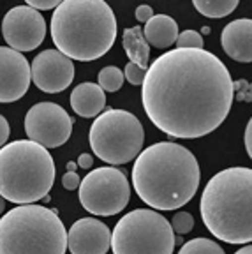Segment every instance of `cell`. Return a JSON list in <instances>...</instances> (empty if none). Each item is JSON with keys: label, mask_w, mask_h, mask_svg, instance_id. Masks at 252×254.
Segmentation results:
<instances>
[{"label": "cell", "mask_w": 252, "mask_h": 254, "mask_svg": "<svg viewBox=\"0 0 252 254\" xmlns=\"http://www.w3.org/2000/svg\"><path fill=\"white\" fill-rule=\"evenodd\" d=\"M150 122L171 138L194 139L213 132L231 110L229 69L206 50H170L150 64L141 83Z\"/></svg>", "instance_id": "obj_1"}, {"label": "cell", "mask_w": 252, "mask_h": 254, "mask_svg": "<svg viewBox=\"0 0 252 254\" xmlns=\"http://www.w3.org/2000/svg\"><path fill=\"white\" fill-rule=\"evenodd\" d=\"M201 182L197 159L180 143L161 141L139 152L132 186L154 210H177L194 198Z\"/></svg>", "instance_id": "obj_2"}, {"label": "cell", "mask_w": 252, "mask_h": 254, "mask_svg": "<svg viewBox=\"0 0 252 254\" xmlns=\"http://www.w3.org/2000/svg\"><path fill=\"white\" fill-rule=\"evenodd\" d=\"M52 39L71 60L90 62L111 50L117 39V18L104 0H63L53 11Z\"/></svg>", "instance_id": "obj_3"}, {"label": "cell", "mask_w": 252, "mask_h": 254, "mask_svg": "<svg viewBox=\"0 0 252 254\" xmlns=\"http://www.w3.org/2000/svg\"><path fill=\"white\" fill-rule=\"evenodd\" d=\"M201 219L206 230L222 242L252 240V170L235 166L219 171L201 194Z\"/></svg>", "instance_id": "obj_4"}, {"label": "cell", "mask_w": 252, "mask_h": 254, "mask_svg": "<svg viewBox=\"0 0 252 254\" xmlns=\"http://www.w3.org/2000/svg\"><path fill=\"white\" fill-rule=\"evenodd\" d=\"M55 182V163L43 145L16 139L0 148V196L18 205L46 198Z\"/></svg>", "instance_id": "obj_5"}, {"label": "cell", "mask_w": 252, "mask_h": 254, "mask_svg": "<svg viewBox=\"0 0 252 254\" xmlns=\"http://www.w3.org/2000/svg\"><path fill=\"white\" fill-rule=\"evenodd\" d=\"M67 231L57 210L20 205L0 219V254H65Z\"/></svg>", "instance_id": "obj_6"}, {"label": "cell", "mask_w": 252, "mask_h": 254, "mask_svg": "<svg viewBox=\"0 0 252 254\" xmlns=\"http://www.w3.org/2000/svg\"><path fill=\"white\" fill-rule=\"evenodd\" d=\"M92 152L108 164H127L139 155L145 129L138 117L126 110H108L95 117L88 134Z\"/></svg>", "instance_id": "obj_7"}, {"label": "cell", "mask_w": 252, "mask_h": 254, "mask_svg": "<svg viewBox=\"0 0 252 254\" xmlns=\"http://www.w3.org/2000/svg\"><path fill=\"white\" fill-rule=\"evenodd\" d=\"M175 244L170 221L148 208L127 212L111 233L113 254H173Z\"/></svg>", "instance_id": "obj_8"}, {"label": "cell", "mask_w": 252, "mask_h": 254, "mask_svg": "<svg viewBox=\"0 0 252 254\" xmlns=\"http://www.w3.org/2000/svg\"><path fill=\"white\" fill-rule=\"evenodd\" d=\"M78 198L87 212L110 217L122 212L130 199V184L126 173L113 166L92 170L79 184Z\"/></svg>", "instance_id": "obj_9"}, {"label": "cell", "mask_w": 252, "mask_h": 254, "mask_svg": "<svg viewBox=\"0 0 252 254\" xmlns=\"http://www.w3.org/2000/svg\"><path fill=\"white\" fill-rule=\"evenodd\" d=\"M25 132L44 148L62 147L72 132V119L60 104L37 103L25 115Z\"/></svg>", "instance_id": "obj_10"}, {"label": "cell", "mask_w": 252, "mask_h": 254, "mask_svg": "<svg viewBox=\"0 0 252 254\" xmlns=\"http://www.w3.org/2000/svg\"><path fill=\"white\" fill-rule=\"evenodd\" d=\"M2 36L11 50L18 53L32 52L46 37V21L41 12L28 5L9 9L2 21Z\"/></svg>", "instance_id": "obj_11"}, {"label": "cell", "mask_w": 252, "mask_h": 254, "mask_svg": "<svg viewBox=\"0 0 252 254\" xmlns=\"http://www.w3.org/2000/svg\"><path fill=\"white\" fill-rule=\"evenodd\" d=\"M32 81L46 94L63 92L74 79V64L59 50H44L30 65Z\"/></svg>", "instance_id": "obj_12"}, {"label": "cell", "mask_w": 252, "mask_h": 254, "mask_svg": "<svg viewBox=\"0 0 252 254\" xmlns=\"http://www.w3.org/2000/svg\"><path fill=\"white\" fill-rule=\"evenodd\" d=\"M32 81L28 60L9 46H0V103H14L27 94Z\"/></svg>", "instance_id": "obj_13"}, {"label": "cell", "mask_w": 252, "mask_h": 254, "mask_svg": "<svg viewBox=\"0 0 252 254\" xmlns=\"http://www.w3.org/2000/svg\"><path fill=\"white\" fill-rule=\"evenodd\" d=\"M110 247V228L94 217L78 219L67 231V249L71 254H106Z\"/></svg>", "instance_id": "obj_14"}, {"label": "cell", "mask_w": 252, "mask_h": 254, "mask_svg": "<svg viewBox=\"0 0 252 254\" xmlns=\"http://www.w3.org/2000/svg\"><path fill=\"white\" fill-rule=\"evenodd\" d=\"M222 50L226 55L237 62H251L252 60V21L249 18L235 20L226 25L221 34Z\"/></svg>", "instance_id": "obj_15"}, {"label": "cell", "mask_w": 252, "mask_h": 254, "mask_svg": "<svg viewBox=\"0 0 252 254\" xmlns=\"http://www.w3.org/2000/svg\"><path fill=\"white\" fill-rule=\"evenodd\" d=\"M69 101H71V108L74 110V113L85 119H94L103 113L106 106V94L97 83L87 81V83L76 85Z\"/></svg>", "instance_id": "obj_16"}, {"label": "cell", "mask_w": 252, "mask_h": 254, "mask_svg": "<svg viewBox=\"0 0 252 254\" xmlns=\"http://www.w3.org/2000/svg\"><path fill=\"white\" fill-rule=\"evenodd\" d=\"M178 34L180 32H178L177 21L168 14H154L143 28V36L148 46L159 48V50L170 48L171 44L177 43Z\"/></svg>", "instance_id": "obj_17"}, {"label": "cell", "mask_w": 252, "mask_h": 254, "mask_svg": "<svg viewBox=\"0 0 252 254\" xmlns=\"http://www.w3.org/2000/svg\"><path fill=\"white\" fill-rule=\"evenodd\" d=\"M122 43L130 62L139 65L143 71H146L148 69V59H150V46L145 41L141 27L126 28L122 36Z\"/></svg>", "instance_id": "obj_18"}, {"label": "cell", "mask_w": 252, "mask_h": 254, "mask_svg": "<svg viewBox=\"0 0 252 254\" xmlns=\"http://www.w3.org/2000/svg\"><path fill=\"white\" fill-rule=\"evenodd\" d=\"M192 5L206 18H224L238 7V0H194Z\"/></svg>", "instance_id": "obj_19"}, {"label": "cell", "mask_w": 252, "mask_h": 254, "mask_svg": "<svg viewBox=\"0 0 252 254\" xmlns=\"http://www.w3.org/2000/svg\"><path fill=\"white\" fill-rule=\"evenodd\" d=\"M99 87L103 88L104 92H117L122 88L124 85V72L120 71L117 65H106L99 71Z\"/></svg>", "instance_id": "obj_20"}, {"label": "cell", "mask_w": 252, "mask_h": 254, "mask_svg": "<svg viewBox=\"0 0 252 254\" xmlns=\"http://www.w3.org/2000/svg\"><path fill=\"white\" fill-rule=\"evenodd\" d=\"M178 254H224V251L210 238H192L182 246Z\"/></svg>", "instance_id": "obj_21"}, {"label": "cell", "mask_w": 252, "mask_h": 254, "mask_svg": "<svg viewBox=\"0 0 252 254\" xmlns=\"http://www.w3.org/2000/svg\"><path fill=\"white\" fill-rule=\"evenodd\" d=\"M178 48L184 50H203V36L196 30H184L182 34H178L177 43Z\"/></svg>", "instance_id": "obj_22"}, {"label": "cell", "mask_w": 252, "mask_h": 254, "mask_svg": "<svg viewBox=\"0 0 252 254\" xmlns=\"http://www.w3.org/2000/svg\"><path fill=\"white\" fill-rule=\"evenodd\" d=\"M171 228H173V231H177V233L180 235H187L192 231L194 228V217L189 214V212H177V214L173 215V219H171Z\"/></svg>", "instance_id": "obj_23"}, {"label": "cell", "mask_w": 252, "mask_h": 254, "mask_svg": "<svg viewBox=\"0 0 252 254\" xmlns=\"http://www.w3.org/2000/svg\"><path fill=\"white\" fill-rule=\"evenodd\" d=\"M145 72L139 65H136V64L129 62L126 65V69H124V78H127V81H129L130 85H136V87H141L143 83V78H145Z\"/></svg>", "instance_id": "obj_24"}, {"label": "cell", "mask_w": 252, "mask_h": 254, "mask_svg": "<svg viewBox=\"0 0 252 254\" xmlns=\"http://www.w3.org/2000/svg\"><path fill=\"white\" fill-rule=\"evenodd\" d=\"M27 5L32 7L34 11H50V9H57L60 5V0H27Z\"/></svg>", "instance_id": "obj_25"}, {"label": "cell", "mask_w": 252, "mask_h": 254, "mask_svg": "<svg viewBox=\"0 0 252 254\" xmlns=\"http://www.w3.org/2000/svg\"><path fill=\"white\" fill-rule=\"evenodd\" d=\"M79 184H81V179H79V175L76 173V171H67V173L62 177V186L65 187L67 190L78 189Z\"/></svg>", "instance_id": "obj_26"}, {"label": "cell", "mask_w": 252, "mask_h": 254, "mask_svg": "<svg viewBox=\"0 0 252 254\" xmlns=\"http://www.w3.org/2000/svg\"><path fill=\"white\" fill-rule=\"evenodd\" d=\"M136 20L141 21V23H146V21L154 16V9L150 7V5H139V7H136Z\"/></svg>", "instance_id": "obj_27"}, {"label": "cell", "mask_w": 252, "mask_h": 254, "mask_svg": "<svg viewBox=\"0 0 252 254\" xmlns=\"http://www.w3.org/2000/svg\"><path fill=\"white\" fill-rule=\"evenodd\" d=\"M9 132H11V129H9V122L5 120V117L0 115V147H4L5 141L9 139Z\"/></svg>", "instance_id": "obj_28"}, {"label": "cell", "mask_w": 252, "mask_h": 254, "mask_svg": "<svg viewBox=\"0 0 252 254\" xmlns=\"http://www.w3.org/2000/svg\"><path fill=\"white\" fill-rule=\"evenodd\" d=\"M245 148H247V155H252V122L249 120L247 127H245Z\"/></svg>", "instance_id": "obj_29"}, {"label": "cell", "mask_w": 252, "mask_h": 254, "mask_svg": "<svg viewBox=\"0 0 252 254\" xmlns=\"http://www.w3.org/2000/svg\"><path fill=\"white\" fill-rule=\"evenodd\" d=\"M78 166L83 168V170H88V168L94 166V157L90 154H81L78 157Z\"/></svg>", "instance_id": "obj_30"}, {"label": "cell", "mask_w": 252, "mask_h": 254, "mask_svg": "<svg viewBox=\"0 0 252 254\" xmlns=\"http://www.w3.org/2000/svg\"><path fill=\"white\" fill-rule=\"evenodd\" d=\"M235 254H252V247L247 244V246L242 247V249H240V251H237V253H235Z\"/></svg>", "instance_id": "obj_31"}, {"label": "cell", "mask_w": 252, "mask_h": 254, "mask_svg": "<svg viewBox=\"0 0 252 254\" xmlns=\"http://www.w3.org/2000/svg\"><path fill=\"white\" fill-rule=\"evenodd\" d=\"M65 168H67V171H76V168H78V163H72V161H69Z\"/></svg>", "instance_id": "obj_32"}, {"label": "cell", "mask_w": 252, "mask_h": 254, "mask_svg": "<svg viewBox=\"0 0 252 254\" xmlns=\"http://www.w3.org/2000/svg\"><path fill=\"white\" fill-rule=\"evenodd\" d=\"M4 206H5V199L2 198V196H0V214L4 212Z\"/></svg>", "instance_id": "obj_33"}]
</instances>
